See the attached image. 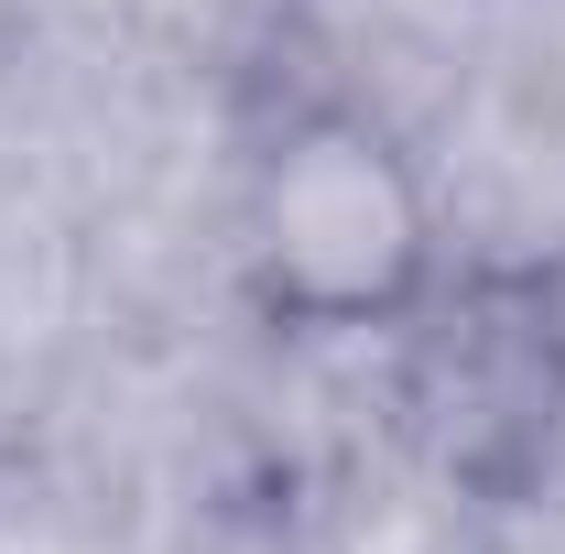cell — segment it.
<instances>
[{"label":"cell","mask_w":565,"mask_h":554,"mask_svg":"<svg viewBox=\"0 0 565 554\" xmlns=\"http://www.w3.org/2000/svg\"><path fill=\"white\" fill-rule=\"evenodd\" d=\"M392 414L457 500H533L565 457V283L544 262H446L392 327Z\"/></svg>","instance_id":"7a4b0ae2"},{"label":"cell","mask_w":565,"mask_h":554,"mask_svg":"<svg viewBox=\"0 0 565 554\" xmlns=\"http://www.w3.org/2000/svg\"><path fill=\"white\" fill-rule=\"evenodd\" d=\"M446 262L435 185L381 109L305 98L262 131L239 185V273L282 338H392Z\"/></svg>","instance_id":"6da1fadb"}]
</instances>
